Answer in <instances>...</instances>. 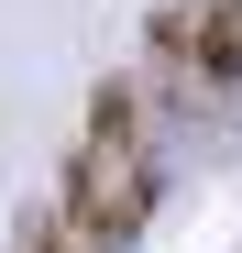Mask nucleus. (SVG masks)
Segmentation results:
<instances>
[{"mask_svg": "<svg viewBox=\"0 0 242 253\" xmlns=\"http://www.w3.org/2000/svg\"><path fill=\"white\" fill-rule=\"evenodd\" d=\"M154 209V154L143 143H77L66 154V187H55V220H66V253H121Z\"/></svg>", "mask_w": 242, "mask_h": 253, "instance_id": "nucleus-1", "label": "nucleus"}, {"mask_svg": "<svg viewBox=\"0 0 242 253\" xmlns=\"http://www.w3.org/2000/svg\"><path fill=\"white\" fill-rule=\"evenodd\" d=\"M242 77V0H165L154 11V88L209 99Z\"/></svg>", "mask_w": 242, "mask_h": 253, "instance_id": "nucleus-2", "label": "nucleus"}, {"mask_svg": "<svg viewBox=\"0 0 242 253\" xmlns=\"http://www.w3.org/2000/svg\"><path fill=\"white\" fill-rule=\"evenodd\" d=\"M88 132L99 143H143V88H132V77H99V88H88Z\"/></svg>", "mask_w": 242, "mask_h": 253, "instance_id": "nucleus-3", "label": "nucleus"}]
</instances>
